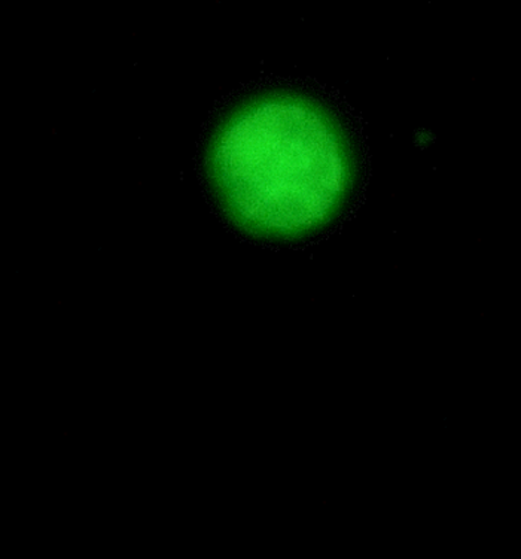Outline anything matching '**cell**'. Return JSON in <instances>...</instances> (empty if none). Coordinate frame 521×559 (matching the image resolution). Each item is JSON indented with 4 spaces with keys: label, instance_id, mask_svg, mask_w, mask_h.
I'll return each instance as SVG.
<instances>
[{
    "label": "cell",
    "instance_id": "1",
    "mask_svg": "<svg viewBox=\"0 0 521 559\" xmlns=\"http://www.w3.org/2000/svg\"><path fill=\"white\" fill-rule=\"evenodd\" d=\"M210 167L234 222L271 238L304 235L327 222L349 175L331 122L295 99L240 112L215 141Z\"/></svg>",
    "mask_w": 521,
    "mask_h": 559
}]
</instances>
